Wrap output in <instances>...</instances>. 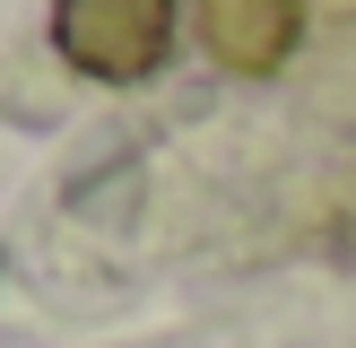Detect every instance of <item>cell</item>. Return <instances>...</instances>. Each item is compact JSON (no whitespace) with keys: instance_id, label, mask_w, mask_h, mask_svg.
<instances>
[{"instance_id":"cell-1","label":"cell","mask_w":356,"mask_h":348,"mask_svg":"<svg viewBox=\"0 0 356 348\" xmlns=\"http://www.w3.org/2000/svg\"><path fill=\"white\" fill-rule=\"evenodd\" d=\"M52 44H61L70 70L104 87H131V79H156L174 52V9L165 0H61L52 9Z\"/></svg>"},{"instance_id":"cell-2","label":"cell","mask_w":356,"mask_h":348,"mask_svg":"<svg viewBox=\"0 0 356 348\" xmlns=\"http://www.w3.org/2000/svg\"><path fill=\"white\" fill-rule=\"evenodd\" d=\"M191 26H200V44H209L218 70L270 79V70L296 52V35H305V9H296V0H209Z\"/></svg>"}]
</instances>
